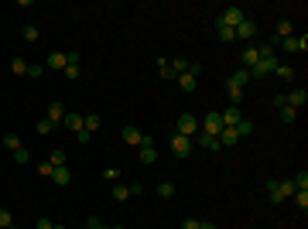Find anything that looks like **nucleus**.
<instances>
[{
  "label": "nucleus",
  "mask_w": 308,
  "mask_h": 229,
  "mask_svg": "<svg viewBox=\"0 0 308 229\" xmlns=\"http://www.w3.org/2000/svg\"><path fill=\"white\" fill-rule=\"evenodd\" d=\"M294 191H298V188H294V181H291V178H281V181H274V178H270V181H267L270 202H288Z\"/></svg>",
  "instance_id": "f257e3e1"
},
{
  "label": "nucleus",
  "mask_w": 308,
  "mask_h": 229,
  "mask_svg": "<svg viewBox=\"0 0 308 229\" xmlns=\"http://www.w3.org/2000/svg\"><path fill=\"white\" fill-rule=\"evenodd\" d=\"M175 134H178V137H189V140H192V137L199 134V116L182 113V116H178V123H175Z\"/></svg>",
  "instance_id": "f03ea898"
},
{
  "label": "nucleus",
  "mask_w": 308,
  "mask_h": 229,
  "mask_svg": "<svg viewBox=\"0 0 308 229\" xmlns=\"http://www.w3.org/2000/svg\"><path fill=\"white\" fill-rule=\"evenodd\" d=\"M247 21V14L240 11V7H226L219 18H216V28H236V24H243Z\"/></svg>",
  "instance_id": "7ed1b4c3"
},
{
  "label": "nucleus",
  "mask_w": 308,
  "mask_h": 229,
  "mask_svg": "<svg viewBox=\"0 0 308 229\" xmlns=\"http://www.w3.org/2000/svg\"><path fill=\"white\" fill-rule=\"evenodd\" d=\"M199 130L209 137H219L223 134V120H219V113H206L202 120H199Z\"/></svg>",
  "instance_id": "20e7f679"
},
{
  "label": "nucleus",
  "mask_w": 308,
  "mask_h": 229,
  "mask_svg": "<svg viewBox=\"0 0 308 229\" xmlns=\"http://www.w3.org/2000/svg\"><path fill=\"white\" fill-rule=\"evenodd\" d=\"M277 65H281L277 58H260V62H257L253 69H247V72H250V79H264V76H270V72H274Z\"/></svg>",
  "instance_id": "39448f33"
},
{
  "label": "nucleus",
  "mask_w": 308,
  "mask_h": 229,
  "mask_svg": "<svg viewBox=\"0 0 308 229\" xmlns=\"http://www.w3.org/2000/svg\"><path fill=\"white\" fill-rule=\"evenodd\" d=\"M137 161L140 164H154L158 161V147H154V137H147L140 147H137Z\"/></svg>",
  "instance_id": "423d86ee"
},
{
  "label": "nucleus",
  "mask_w": 308,
  "mask_h": 229,
  "mask_svg": "<svg viewBox=\"0 0 308 229\" xmlns=\"http://www.w3.org/2000/svg\"><path fill=\"white\" fill-rule=\"evenodd\" d=\"M308 103V89H288L284 93V106H291V110H301Z\"/></svg>",
  "instance_id": "0eeeda50"
},
{
  "label": "nucleus",
  "mask_w": 308,
  "mask_h": 229,
  "mask_svg": "<svg viewBox=\"0 0 308 229\" xmlns=\"http://www.w3.org/2000/svg\"><path fill=\"white\" fill-rule=\"evenodd\" d=\"M192 147H195V144L189 140V137H178V134L172 137V154H175V157H189Z\"/></svg>",
  "instance_id": "6e6552de"
},
{
  "label": "nucleus",
  "mask_w": 308,
  "mask_h": 229,
  "mask_svg": "<svg viewBox=\"0 0 308 229\" xmlns=\"http://www.w3.org/2000/svg\"><path fill=\"white\" fill-rule=\"evenodd\" d=\"M277 45H281L284 52H305V48H308V38H305V35H291V38L277 41Z\"/></svg>",
  "instance_id": "1a4fd4ad"
},
{
  "label": "nucleus",
  "mask_w": 308,
  "mask_h": 229,
  "mask_svg": "<svg viewBox=\"0 0 308 229\" xmlns=\"http://www.w3.org/2000/svg\"><path fill=\"white\" fill-rule=\"evenodd\" d=\"M226 96H230V106H240V99L247 96V86H240V82L226 79Z\"/></svg>",
  "instance_id": "9d476101"
},
{
  "label": "nucleus",
  "mask_w": 308,
  "mask_h": 229,
  "mask_svg": "<svg viewBox=\"0 0 308 229\" xmlns=\"http://www.w3.org/2000/svg\"><path fill=\"white\" fill-rule=\"evenodd\" d=\"M274 31H277V38H274V45L277 41H284L294 35V24H291V18H277V24H274Z\"/></svg>",
  "instance_id": "9b49d317"
},
{
  "label": "nucleus",
  "mask_w": 308,
  "mask_h": 229,
  "mask_svg": "<svg viewBox=\"0 0 308 229\" xmlns=\"http://www.w3.org/2000/svg\"><path fill=\"white\" fill-rule=\"evenodd\" d=\"M219 120H223V127H236V123L243 120V110H240V106H226V110L219 113Z\"/></svg>",
  "instance_id": "f8f14e48"
},
{
  "label": "nucleus",
  "mask_w": 308,
  "mask_h": 229,
  "mask_svg": "<svg viewBox=\"0 0 308 229\" xmlns=\"http://www.w3.org/2000/svg\"><path fill=\"white\" fill-rule=\"evenodd\" d=\"M192 144H199V147H206V151H219V137H209V134H199L192 137Z\"/></svg>",
  "instance_id": "ddd939ff"
},
{
  "label": "nucleus",
  "mask_w": 308,
  "mask_h": 229,
  "mask_svg": "<svg viewBox=\"0 0 308 229\" xmlns=\"http://www.w3.org/2000/svg\"><path fill=\"white\" fill-rule=\"evenodd\" d=\"M123 140H127L130 147H140V144L147 140V134H140L137 127H123Z\"/></svg>",
  "instance_id": "4468645a"
},
{
  "label": "nucleus",
  "mask_w": 308,
  "mask_h": 229,
  "mask_svg": "<svg viewBox=\"0 0 308 229\" xmlns=\"http://www.w3.org/2000/svg\"><path fill=\"white\" fill-rule=\"evenodd\" d=\"M240 62H243L247 69H253V65L260 62V52H257V45H247V48H243V55H240Z\"/></svg>",
  "instance_id": "2eb2a0df"
},
{
  "label": "nucleus",
  "mask_w": 308,
  "mask_h": 229,
  "mask_svg": "<svg viewBox=\"0 0 308 229\" xmlns=\"http://www.w3.org/2000/svg\"><path fill=\"white\" fill-rule=\"evenodd\" d=\"M99 127H103V116H99V113H89V116H82V130H89V134H96Z\"/></svg>",
  "instance_id": "dca6fc26"
},
{
  "label": "nucleus",
  "mask_w": 308,
  "mask_h": 229,
  "mask_svg": "<svg viewBox=\"0 0 308 229\" xmlns=\"http://www.w3.org/2000/svg\"><path fill=\"white\" fill-rule=\"evenodd\" d=\"M62 123H65L72 134H79V130H82V113H69V110H65V120H62Z\"/></svg>",
  "instance_id": "f3484780"
},
{
  "label": "nucleus",
  "mask_w": 308,
  "mask_h": 229,
  "mask_svg": "<svg viewBox=\"0 0 308 229\" xmlns=\"http://www.w3.org/2000/svg\"><path fill=\"white\" fill-rule=\"evenodd\" d=\"M253 35H257V24L250 18L243 21V24H236V38H253Z\"/></svg>",
  "instance_id": "a211bd4d"
},
{
  "label": "nucleus",
  "mask_w": 308,
  "mask_h": 229,
  "mask_svg": "<svg viewBox=\"0 0 308 229\" xmlns=\"http://www.w3.org/2000/svg\"><path fill=\"white\" fill-rule=\"evenodd\" d=\"M240 137H236V130L233 127H223V134H219V147H233Z\"/></svg>",
  "instance_id": "6ab92c4d"
},
{
  "label": "nucleus",
  "mask_w": 308,
  "mask_h": 229,
  "mask_svg": "<svg viewBox=\"0 0 308 229\" xmlns=\"http://www.w3.org/2000/svg\"><path fill=\"white\" fill-rule=\"evenodd\" d=\"M52 181H55V185H69V181H72L69 164H65V168H55V171H52Z\"/></svg>",
  "instance_id": "aec40b11"
},
{
  "label": "nucleus",
  "mask_w": 308,
  "mask_h": 229,
  "mask_svg": "<svg viewBox=\"0 0 308 229\" xmlns=\"http://www.w3.org/2000/svg\"><path fill=\"white\" fill-rule=\"evenodd\" d=\"M45 65L48 69H65V52H52V55L45 58Z\"/></svg>",
  "instance_id": "412c9836"
},
{
  "label": "nucleus",
  "mask_w": 308,
  "mask_h": 229,
  "mask_svg": "<svg viewBox=\"0 0 308 229\" xmlns=\"http://www.w3.org/2000/svg\"><path fill=\"white\" fill-rule=\"evenodd\" d=\"M48 120H52V123H62V120H65V106H62V103H52V106H48Z\"/></svg>",
  "instance_id": "4be33fe9"
},
{
  "label": "nucleus",
  "mask_w": 308,
  "mask_h": 229,
  "mask_svg": "<svg viewBox=\"0 0 308 229\" xmlns=\"http://www.w3.org/2000/svg\"><path fill=\"white\" fill-rule=\"evenodd\" d=\"M233 130H236V137H250V134H253V123L247 120V116H243V120H240V123H236Z\"/></svg>",
  "instance_id": "5701e85b"
},
{
  "label": "nucleus",
  "mask_w": 308,
  "mask_h": 229,
  "mask_svg": "<svg viewBox=\"0 0 308 229\" xmlns=\"http://www.w3.org/2000/svg\"><path fill=\"white\" fill-rule=\"evenodd\" d=\"M274 76L281 79V82H291V79H294V69H291V65H277V69H274Z\"/></svg>",
  "instance_id": "b1692460"
},
{
  "label": "nucleus",
  "mask_w": 308,
  "mask_h": 229,
  "mask_svg": "<svg viewBox=\"0 0 308 229\" xmlns=\"http://www.w3.org/2000/svg\"><path fill=\"white\" fill-rule=\"evenodd\" d=\"M178 86H182V89H189V93H195V86H199V82H195L192 72H185V76H178Z\"/></svg>",
  "instance_id": "393cba45"
},
{
  "label": "nucleus",
  "mask_w": 308,
  "mask_h": 229,
  "mask_svg": "<svg viewBox=\"0 0 308 229\" xmlns=\"http://www.w3.org/2000/svg\"><path fill=\"white\" fill-rule=\"evenodd\" d=\"M277 116H281L284 123H294V120H298V110H291V106H277Z\"/></svg>",
  "instance_id": "a878e982"
},
{
  "label": "nucleus",
  "mask_w": 308,
  "mask_h": 229,
  "mask_svg": "<svg viewBox=\"0 0 308 229\" xmlns=\"http://www.w3.org/2000/svg\"><path fill=\"white\" fill-rule=\"evenodd\" d=\"M4 147H7L11 154L21 151V137H18V134H7V137H4Z\"/></svg>",
  "instance_id": "bb28decb"
},
{
  "label": "nucleus",
  "mask_w": 308,
  "mask_h": 229,
  "mask_svg": "<svg viewBox=\"0 0 308 229\" xmlns=\"http://www.w3.org/2000/svg\"><path fill=\"white\" fill-rule=\"evenodd\" d=\"M0 229H18V226H14V215H11V209H0Z\"/></svg>",
  "instance_id": "cd10ccee"
},
{
  "label": "nucleus",
  "mask_w": 308,
  "mask_h": 229,
  "mask_svg": "<svg viewBox=\"0 0 308 229\" xmlns=\"http://www.w3.org/2000/svg\"><path fill=\"white\" fill-rule=\"evenodd\" d=\"M48 164H52V168H65V164H69V161H65V151H52Z\"/></svg>",
  "instance_id": "c85d7f7f"
},
{
  "label": "nucleus",
  "mask_w": 308,
  "mask_h": 229,
  "mask_svg": "<svg viewBox=\"0 0 308 229\" xmlns=\"http://www.w3.org/2000/svg\"><path fill=\"white\" fill-rule=\"evenodd\" d=\"M113 198H116V202L130 198V185H120V181H116V185H113Z\"/></svg>",
  "instance_id": "c756f323"
},
{
  "label": "nucleus",
  "mask_w": 308,
  "mask_h": 229,
  "mask_svg": "<svg viewBox=\"0 0 308 229\" xmlns=\"http://www.w3.org/2000/svg\"><path fill=\"white\" fill-rule=\"evenodd\" d=\"M291 181H294V188H298V191H308V171H298Z\"/></svg>",
  "instance_id": "7c9ffc66"
},
{
  "label": "nucleus",
  "mask_w": 308,
  "mask_h": 229,
  "mask_svg": "<svg viewBox=\"0 0 308 229\" xmlns=\"http://www.w3.org/2000/svg\"><path fill=\"white\" fill-rule=\"evenodd\" d=\"M11 72H14V76H28V62H24V58H14V62H11Z\"/></svg>",
  "instance_id": "2f4dec72"
},
{
  "label": "nucleus",
  "mask_w": 308,
  "mask_h": 229,
  "mask_svg": "<svg viewBox=\"0 0 308 229\" xmlns=\"http://www.w3.org/2000/svg\"><path fill=\"white\" fill-rule=\"evenodd\" d=\"M35 130H38V134L45 137V134H52V130H55V123H52V120L45 116V120H38V123H35Z\"/></svg>",
  "instance_id": "473e14b6"
},
{
  "label": "nucleus",
  "mask_w": 308,
  "mask_h": 229,
  "mask_svg": "<svg viewBox=\"0 0 308 229\" xmlns=\"http://www.w3.org/2000/svg\"><path fill=\"white\" fill-rule=\"evenodd\" d=\"M158 76H161V79H175L172 62H165V58H161V62H158Z\"/></svg>",
  "instance_id": "72a5a7b5"
},
{
  "label": "nucleus",
  "mask_w": 308,
  "mask_h": 229,
  "mask_svg": "<svg viewBox=\"0 0 308 229\" xmlns=\"http://www.w3.org/2000/svg\"><path fill=\"white\" fill-rule=\"evenodd\" d=\"M158 195H161V198H175V185L172 181H161V185H158Z\"/></svg>",
  "instance_id": "f704fd0d"
},
{
  "label": "nucleus",
  "mask_w": 308,
  "mask_h": 229,
  "mask_svg": "<svg viewBox=\"0 0 308 229\" xmlns=\"http://www.w3.org/2000/svg\"><path fill=\"white\" fill-rule=\"evenodd\" d=\"M24 38H28V41H38V38H41L38 24H24Z\"/></svg>",
  "instance_id": "c9c22d12"
},
{
  "label": "nucleus",
  "mask_w": 308,
  "mask_h": 229,
  "mask_svg": "<svg viewBox=\"0 0 308 229\" xmlns=\"http://www.w3.org/2000/svg\"><path fill=\"white\" fill-rule=\"evenodd\" d=\"M291 202H298V209L305 212L308 209V191H294V195H291Z\"/></svg>",
  "instance_id": "e433bc0d"
},
{
  "label": "nucleus",
  "mask_w": 308,
  "mask_h": 229,
  "mask_svg": "<svg viewBox=\"0 0 308 229\" xmlns=\"http://www.w3.org/2000/svg\"><path fill=\"white\" fill-rule=\"evenodd\" d=\"M230 79H233V82H240V86H247V82H250V72H247V69H236Z\"/></svg>",
  "instance_id": "4c0bfd02"
},
{
  "label": "nucleus",
  "mask_w": 308,
  "mask_h": 229,
  "mask_svg": "<svg viewBox=\"0 0 308 229\" xmlns=\"http://www.w3.org/2000/svg\"><path fill=\"white\" fill-rule=\"evenodd\" d=\"M219 31V41H236V28H216Z\"/></svg>",
  "instance_id": "58836bf2"
},
{
  "label": "nucleus",
  "mask_w": 308,
  "mask_h": 229,
  "mask_svg": "<svg viewBox=\"0 0 308 229\" xmlns=\"http://www.w3.org/2000/svg\"><path fill=\"white\" fill-rule=\"evenodd\" d=\"M14 161H18V164H28V161H31V151H28V147L14 151Z\"/></svg>",
  "instance_id": "ea45409f"
},
{
  "label": "nucleus",
  "mask_w": 308,
  "mask_h": 229,
  "mask_svg": "<svg viewBox=\"0 0 308 229\" xmlns=\"http://www.w3.org/2000/svg\"><path fill=\"white\" fill-rule=\"evenodd\" d=\"M103 178H106L110 185H116V181H120V171H116V168H106V171H103Z\"/></svg>",
  "instance_id": "a19ab883"
},
{
  "label": "nucleus",
  "mask_w": 308,
  "mask_h": 229,
  "mask_svg": "<svg viewBox=\"0 0 308 229\" xmlns=\"http://www.w3.org/2000/svg\"><path fill=\"white\" fill-rule=\"evenodd\" d=\"M86 229H110V226H103L99 215H89V219H86Z\"/></svg>",
  "instance_id": "79ce46f5"
},
{
  "label": "nucleus",
  "mask_w": 308,
  "mask_h": 229,
  "mask_svg": "<svg viewBox=\"0 0 308 229\" xmlns=\"http://www.w3.org/2000/svg\"><path fill=\"white\" fill-rule=\"evenodd\" d=\"M41 72H45V65H28V79H41Z\"/></svg>",
  "instance_id": "37998d69"
},
{
  "label": "nucleus",
  "mask_w": 308,
  "mask_h": 229,
  "mask_svg": "<svg viewBox=\"0 0 308 229\" xmlns=\"http://www.w3.org/2000/svg\"><path fill=\"white\" fill-rule=\"evenodd\" d=\"M62 72H65V79H72V82H76V79H79V65H65Z\"/></svg>",
  "instance_id": "c03bdc74"
},
{
  "label": "nucleus",
  "mask_w": 308,
  "mask_h": 229,
  "mask_svg": "<svg viewBox=\"0 0 308 229\" xmlns=\"http://www.w3.org/2000/svg\"><path fill=\"white\" fill-rule=\"evenodd\" d=\"M52 171H55V168H52L48 161H41V164H38V174H45V178H52Z\"/></svg>",
  "instance_id": "a18cd8bd"
},
{
  "label": "nucleus",
  "mask_w": 308,
  "mask_h": 229,
  "mask_svg": "<svg viewBox=\"0 0 308 229\" xmlns=\"http://www.w3.org/2000/svg\"><path fill=\"white\" fill-rule=\"evenodd\" d=\"M35 229H55V222H52V219H38V222H35Z\"/></svg>",
  "instance_id": "49530a36"
},
{
  "label": "nucleus",
  "mask_w": 308,
  "mask_h": 229,
  "mask_svg": "<svg viewBox=\"0 0 308 229\" xmlns=\"http://www.w3.org/2000/svg\"><path fill=\"white\" fill-rule=\"evenodd\" d=\"M76 137H79V144H89V140H93V134H89V130H79Z\"/></svg>",
  "instance_id": "de8ad7c7"
},
{
  "label": "nucleus",
  "mask_w": 308,
  "mask_h": 229,
  "mask_svg": "<svg viewBox=\"0 0 308 229\" xmlns=\"http://www.w3.org/2000/svg\"><path fill=\"white\" fill-rule=\"evenodd\" d=\"M182 229H199V219H185V222H182Z\"/></svg>",
  "instance_id": "09e8293b"
},
{
  "label": "nucleus",
  "mask_w": 308,
  "mask_h": 229,
  "mask_svg": "<svg viewBox=\"0 0 308 229\" xmlns=\"http://www.w3.org/2000/svg\"><path fill=\"white\" fill-rule=\"evenodd\" d=\"M199 229H216V222H199Z\"/></svg>",
  "instance_id": "8fccbe9b"
},
{
  "label": "nucleus",
  "mask_w": 308,
  "mask_h": 229,
  "mask_svg": "<svg viewBox=\"0 0 308 229\" xmlns=\"http://www.w3.org/2000/svg\"><path fill=\"white\" fill-rule=\"evenodd\" d=\"M110 229H123V226H110Z\"/></svg>",
  "instance_id": "3c124183"
},
{
  "label": "nucleus",
  "mask_w": 308,
  "mask_h": 229,
  "mask_svg": "<svg viewBox=\"0 0 308 229\" xmlns=\"http://www.w3.org/2000/svg\"><path fill=\"white\" fill-rule=\"evenodd\" d=\"M55 229H65V226H55Z\"/></svg>",
  "instance_id": "603ef678"
}]
</instances>
